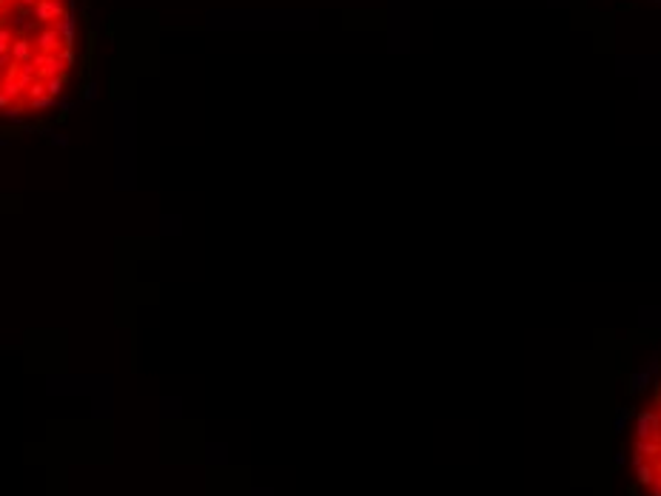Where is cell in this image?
I'll list each match as a JSON object with an SVG mask.
<instances>
[{"instance_id": "6da1fadb", "label": "cell", "mask_w": 661, "mask_h": 496, "mask_svg": "<svg viewBox=\"0 0 661 496\" xmlns=\"http://www.w3.org/2000/svg\"><path fill=\"white\" fill-rule=\"evenodd\" d=\"M633 476L644 496H661V380L638 408L630 445Z\"/></svg>"}, {"instance_id": "7a4b0ae2", "label": "cell", "mask_w": 661, "mask_h": 496, "mask_svg": "<svg viewBox=\"0 0 661 496\" xmlns=\"http://www.w3.org/2000/svg\"><path fill=\"white\" fill-rule=\"evenodd\" d=\"M57 32H60V40H63V49H74V32H77V20L74 15H66V18L57 23Z\"/></svg>"}, {"instance_id": "3957f363", "label": "cell", "mask_w": 661, "mask_h": 496, "mask_svg": "<svg viewBox=\"0 0 661 496\" xmlns=\"http://www.w3.org/2000/svg\"><path fill=\"white\" fill-rule=\"evenodd\" d=\"M57 32H54V29H46L43 35L37 37V43H40V49H43V52H54V46H57Z\"/></svg>"}, {"instance_id": "277c9868", "label": "cell", "mask_w": 661, "mask_h": 496, "mask_svg": "<svg viewBox=\"0 0 661 496\" xmlns=\"http://www.w3.org/2000/svg\"><path fill=\"white\" fill-rule=\"evenodd\" d=\"M12 54H15V60H18V63H26L29 54H32V46H29V40H15V46H12Z\"/></svg>"}, {"instance_id": "5b68a950", "label": "cell", "mask_w": 661, "mask_h": 496, "mask_svg": "<svg viewBox=\"0 0 661 496\" xmlns=\"http://www.w3.org/2000/svg\"><path fill=\"white\" fill-rule=\"evenodd\" d=\"M63 86H66V74H57V77H52L49 80V86H46V91H49V94H60L63 91Z\"/></svg>"}, {"instance_id": "8992f818", "label": "cell", "mask_w": 661, "mask_h": 496, "mask_svg": "<svg viewBox=\"0 0 661 496\" xmlns=\"http://www.w3.org/2000/svg\"><path fill=\"white\" fill-rule=\"evenodd\" d=\"M80 97H83V100H94V97H97V83H94V80L83 83V89H80Z\"/></svg>"}, {"instance_id": "52a82bcc", "label": "cell", "mask_w": 661, "mask_h": 496, "mask_svg": "<svg viewBox=\"0 0 661 496\" xmlns=\"http://www.w3.org/2000/svg\"><path fill=\"white\" fill-rule=\"evenodd\" d=\"M52 103H54V100H52V94H43V97H35L32 103H29V106L35 108V111H40V108H49Z\"/></svg>"}, {"instance_id": "ba28073f", "label": "cell", "mask_w": 661, "mask_h": 496, "mask_svg": "<svg viewBox=\"0 0 661 496\" xmlns=\"http://www.w3.org/2000/svg\"><path fill=\"white\" fill-rule=\"evenodd\" d=\"M43 91H46L43 80H37V83H32V86H29V94H32V100H35V97H43Z\"/></svg>"}, {"instance_id": "9c48e42d", "label": "cell", "mask_w": 661, "mask_h": 496, "mask_svg": "<svg viewBox=\"0 0 661 496\" xmlns=\"http://www.w3.org/2000/svg\"><path fill=\"white\" fill-rule=\"evenodd\" d=\"M60 60H63V66H74V60H77V57H74V49H63Z\"/></svg>"}, {"instance_id": "30bf717a", "label": "cell", "mask_w": 661, "mask_h": 496, "mask_svg": "<svg viewBox=\"0 0 661 496\" xmlns=\"http://www.w3.org/2000/svg\"><path fill=\"white\" fill-rule=\"evenodd\" d=\"M0 134H3V137H6V140H15V137H20V129H0Z\"/></svg>"}, {"instance_id": "8fae6325", "label": "cell", "mask_w": 661, "mask_h": 496, "mask_svg": "<svg viewBox=\"0 0 661 496\" xmlns=\"http://www.w3.org/2000/svg\"><path fill=\"white\" fill-rule=\"evenodd\" d=\"M69 111H71V106H69V103H63V106H60V111H57V123H63V120H69Z\"/></svg>"}, {"instance_id": "7c38bea8", "label": "cell", "mask_w": 661, "mask_h": 496, "mask_svg": "<svg viewBox=\"0 0 661 496\" xmlns=\"http://www.w3.org/2000/svg\"><path fill=\"white\" fill-rule=\"evenodd\" d=\"M6 46H9V32L0 29V52H6Z\"/></svg>"}]
</instances>
